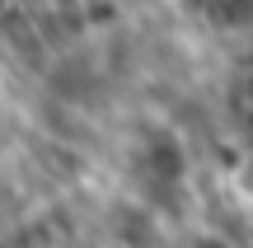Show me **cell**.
Returning a JSON list of instances; mask_svg holds the SVG:
<instances>
[{"mask_svg":"<svg viewBox=\"0 0 253 248\" xmlns=\"http://www.w3.org/2000/svg\"><path fill=\"white\" fill-rule=\"evenodd\" d=\"M150 164H155V174H160L164 183H178L183 178V150L173 145L169 136H155L150 141Z\"/></svg>","mask_w":253,"mask_h":248,"instance_id":"obj_1","label":"cell"},{"mask_svg":"<svg viewBox=\"0 0 253 248\" xmlns=\"http://www.w3.org/2000/svg\"><path fill=\"white\" fill-rule=\"evenodd\" d=\"M0 5H5V0H0Z\"/></svg>","mask_w":253,"mask_h":248,"instance_id":"obj_4","label":"cell"},{"mask_svg":"<svg viewBox=\"0 0 253 248\" xmlns=\"http://www.w3.org/2000/svg\"><path fill=\"white\" fill-rule=\"evenodd\" d=\"M244 187H249V197H253V159H249V174H244Z\"/></svg>","mask_w":253,"mask_h":248,"instance_id":"obj_3","label":"cell"},{"mask_svg":"<svg viewBox=\"0 0 253 248\" xmlns=\"http://www.w3.org/2000/svg\"><path fill=\"white\" fill-rule=\"evenodd\" d=\"M192 248H230V244H225V239H216V234H202Z\"/></svg>","mask_w":253,"mask_h":248,"instance_id":"obj_2","label":"cell"}]
</instances>
